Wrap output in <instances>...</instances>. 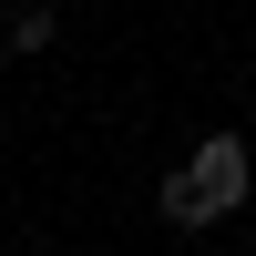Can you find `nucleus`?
I'll use <instances>...</instances> for the list:
<instances>
[{
	"label": "nucleus",
	"instance_id": "obj_3",
	"mask_svg": "<svg viewBox=\"0 0 256 256\" xmlns=\"http://www.w3.org/2000/svg\"><path fill=\"white\" fill-rule=\"evenodd\" d=\"M52 31H62V10H0V52H52Z\"/></svg>",
	"mask_w": 256,
	"mask_h": 256
},
{
	"label": "nucleus",
	"instance_id": "obj_1",
	"mask_svg": "<svg viewBox=\"0 0 256 256\" xmlns=\"http://www.w3.org/2000/svg\"><path fill=\"white\" fill-rule=\"evenodd\" d=\"M195 184H205L216 216H226V205H246V184H256V174H246V144H236V134H205V144H195Z\"/></svg>",
	"mask_w": 256,
	"mask_h": 256
},
{
	"label": "nucleus",
	"instance_id": "obj_2",
	"mask_svg": "<svg viewBox=\"0 0 256 256\" xmlns=\"http://www.w3.org/2000/svg\"><path fill=\"white\" fill-rule=\"evenodd\" d=\"M154 205H164V226H184V236H205V226H216V205H205V184H195V164H174V174L154 184Z\"/></svg>",
	"mask_w": 256,
	"mask_h": 256
}]
</instances>
